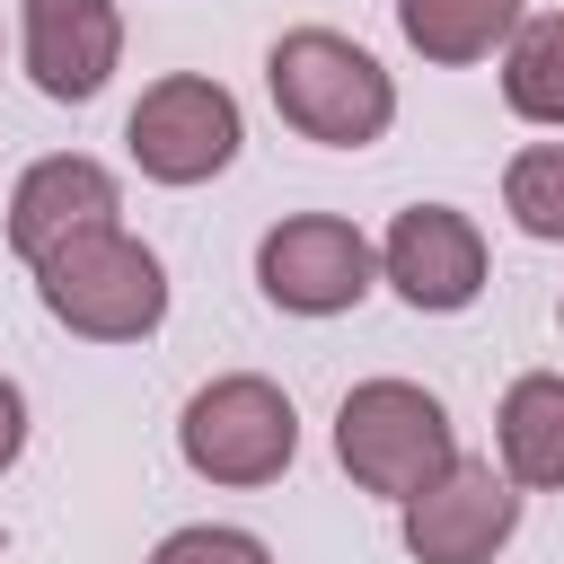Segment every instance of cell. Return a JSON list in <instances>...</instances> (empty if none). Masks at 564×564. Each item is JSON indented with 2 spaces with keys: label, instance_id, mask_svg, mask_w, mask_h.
I'll return each mask as SVG.
<instances>
[{
  "label": "cell",
  "instance_id": "1",
  "mask_svg": "<svg viewBox=\"0 0 564 564\" xmlns=\"http://www.w3.org/2000/svg\"><path fill=\"white\" fill-rule=\"evenodd\" d=\"M264 97L273 115L317 150H370L397 132V70L352 44L344 26H291L264 44Z\"/></svg>",
  "mask_w": 564,
  "mask_h": 564
},
{
  "label": "cell",
  "instance_id": "2",
  "mask_svg": "<svg viewBox=\"0 0 564 564\" xmlns=\"http://www.w3.org/2000/svg\"><path fill=\"white\" fill-rule=\"evenodd\" d=\"M167 300H176L167 256L123 220L88 229V238H70L62 256L35 264V308L79 344H150L167 326Z\"/></svg>",
  "mask_w": 564,
  "mask_h": 564
},
{
  "label": "cell",
  "instance_id": "3",
  "mask_svg": "<svg viewBox=\"0 0 564 564\" xmlns=\"http://www.w3.org/2000/svg\"><path fill=\"white\" fill-rule=\"evenodd\" d=\"M335 467L379 502H414L458 467V423L423 379H352L335 405Z\"/></svg>",
  "mask_w": 564,
  "mask_h": 564
},
{
  "label": "cell",
  "instance_id": "4",
  "mask_svg": "<svg viewBox=\"0 0 564 564\" xmlns=\"http://www.w3.org/2000/svg\"><path fill=\"white\" fill-rule=\"evenodd\" d=\"M176 458H185V476L229 485V494L282 485L291 458H300V405H291V388L264 379V370H220V379H203V388L176 405Z\"/></svg>",
  "mask_w": 564,
  "mask_h": 564
},
{
  "label": "cell",
  "instance_id": "5",
  "mask_svg": "<svg viewBox=\"0 0 564 564\" xmlns=\"http://www.w3.org/2000/svg\"><path fill=\"white\" fill-rule=\"evenodd\" d=\"M238 150H247V115L212 70H167L123 115V159L167 194H194V185L229 176Z\"/></svg>",
  "mask_w": 564,
  "mask_h": 564
},
{
  "label": "cell",
  "instance_id": "6",
  "mask_svg": "<svg viewBox=\"0 0 564 564\" xmlns=\"http://www.w3.org/2000/svg\"><path fill=\"white\" fill-rule=\"evenodd\" d=\"M256 291H264V308L308 317V326L352 317L379 291V238L344 212H282L256 238Z\"/></svg>",
  "mask_w": 564,
  "mask_h": 564
},
{
  "label": "cell",
  "instance_id": "7",
  "mask_svg": "<svg viewBox=\"0 0 564 564\" xmlns=\"http://www.w3.org/2000/svg\"><path fill=\"white\" fill-rule=\"evenodd\" d=\"M379 282L414 308V317H467L494 282V247L476 229V212L458 203H405L379 229Z\"/></svg>",
  "mask_w": 564,
  "mask_h": 564
},
{
  "label": "cell",
  "instance_id": "8",
  "mask_svg": "<svg viewBox=\"0 0 564 564\" xmlns=\"http://www.w3.org/2000/svg\"><path fill=\"white\" fill-rule=\"evenodd\" d=\"M520 511H529V494L494 458L458 449V467L441 485H423L414 502H397V538H405L414 564H494L520 538Z\"/></svg>",
  "mask_w": 564,
  "mask_h": 564
},
{
  "label": "cell",
  "instance_id": "9",
  "mask_svg": "<svg viewBox=\"0 0 564 564\" xmlns=\"http://www.w3.org/2000/svg\"><path fill=\"white\" fill-rule=\"evenodd\" d=\"M123 220V176L106 167V159H88V150H44V159H26L18 176H9V203H0V238H9V256L35 273L44 256H62L70 238H88V229H115Z\"/></svg>",
  "mask_w": 564,
  "mask_h": 564
},
{
  "label": "cell",
  "instance_id": "10",
  "mask_svg": "<svg viewBox=\"0 0 564 564\" xmlns=\"http://www.w3.org/2000/svg\"><path fill=\"white\" fill-rule=\"evenodd\" d=\"M18 62L35 97L88 106L123 70V9L115 0H18Z\"/></svg>",
  "mask_w": 564,
  "mask_h": 564
},
{
  "label": "cell",
  "instance_id": "11",
  "mask_svg": "<svg viewBox=\"0 0 564 564\" xmlns=\"http://www.w3.org/2000/svg\"><path fill=\"white\" fill-rule=\"evenodd\" d=\"M494 467L520 494H564V370H520L494 405Z\"/></svg>",
  "mask_w": 564,
  "mask_h": 564
},
{
  "label": "cell",
  "instance_id": "12",
  "mask_svg": "<svg viewBox=\"0 0 564 564\" xmlns=\"http://www.w3.org/2000/svg\"><path fill=\"white\" fill-rule=\"evenodd\" d=\"M520 18H529V0H397V35L432 70L502 62V44L520 35Z\"/></svg>",
  "mask_w": 564,
  "mask_h": 564
},
{
  "label": "cell",
  "instance_id": "13",
  "mask_svg": "<svg viewBox=\"0 0 564 564\" xmlns=\"http://www.w3.org/2000/svg\"><path fill=\"white\" fill-rule=\"evenodd\" d=\"M502 106L538 132H564V9H529L502 44Z\"/></svg>",
  "mask_w": 564,
  "mask_h": 564
},
{
  "label": "cell",
  "instance_id": "14",
  "mask_svg": "<svg viewBox=\"0 0 564 564\" xmlns=\"http://www.w3.org/2000/svg\"><path fill=\"white\" fill-rule=\"evenodd\" d=\"M502 212L520 238L538 247H564V132L555 141H529L502 159Z\"/></svg>",
  "mask_w": 564,
  "mask_h": 564
},
{
  "label": "cell",
  "instance_id": "15",
  "mask_svg": "<svg viewBox=\"0 0 564 564\" xmlns=\"http://www.w3.org/2000/svg\"><path fill=\"white\" fill-rule=\"evenodd\" d=\"M150 564H273V546L238 520H185L150 546Z\"/></svg>",
  "mask_w": 564,
  "mask_h": 564
},
{
  "label": "cell",
  "instance_id": "16",
  "mask_svg": "<svg viewBox=\"0 0 564 564\" xmlns=\"http://www.w3.org/2000/svg\"><path fill=\"white\" fill-rule=\"evenodd\" d=\"M26 432H35V405H26V388L0 370V476L26 458Z\"/></svg>",
  "mask_w": 564,
  "mask_h": 564
},
{
  "label": "cell",
  "instance_id": "17",
  "mask_svg": "<svg viewBox=\"0 0 564 564\" xmlns=\"http://www.w3.org/2000/svg\"><path fill=\"white\" fill-rule=\"evenodd\" d=\"M0 555H9V529H0Z\"/></svg>",
  "mask_w": 564,
  "mask_h": 564
},
{
  "label": "cell",
  "instance_id": "18",
  "mask_svg": "<svg viewBox=\"0 0 564 564\" xmlns=\"http://www.w3.org/2000/svg\"><path fill=\"white\" fill-rule=\"evenodd\" d=\"M555 326H564V300H555Z\"/></svg>",
  "mask_w": 564,
  "mask_h": 564
}]
</instances>
